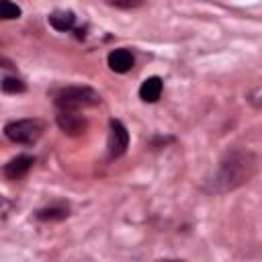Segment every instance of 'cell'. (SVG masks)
<instances>
[{
    "label": "cell",
    "instance_id": "1",
    "mask_svg": "<svg viewBox=\"0 0 262 262\" xmlns=\"http://www.w3.org/2000/svg\"><path fill=\"white\" fill-rule=\"evenodd\" d=\"M258 166H260L258 156L254 151L244 149V147H233L221 156L215 174L205 184V190L211 194L231 192L244 186L246 182H250L254 174L258 172Z\"/></svg>",
    "mask_w": 262,
    "mask_h": 262
},
{
    "label": "cell",
    "instance_id": "2",
    "mask_svg": "<svg viewBox=\"0 0 262 262\" xmlns=\"http://www.w3.org/2000/svg\"><path fill=\"white\" fill-rule=\"evenodd\" d=\"M100 102V94L90 86H66L55 94V106L68 111H82L88 106H96Z\"/></svg>",
    "mask_w": 262,
    "mask_h": 262
},
{
    "label": "cell",
    "instance_id": "3",
    "mask_svg": "<svg viewBox=\"0 0 262 262\" xmlns=\"http://www.w3.org/2000/svg\"><path fill=\"white\" fill-rule=\"evenodd\" d=\"M43 121L39 119H18V121H10L4 127V135L12 141V143H20V145H33L41 135H43Z\"/></svg>",
    "mask_w": 262,
    "mask_h": 262
},
{
    "label": "cell",
    "instance_id": "4",
    "mask_svg": "<svg viewBox=\"0 0 262 262\" xmlns=\"http://www.w3.org/2000/svg\"><path fill=\"white\" fill-rule=\"evenodd\" d=\"M129 147V131L119 119H111L108 123V156L121 158Z\"/></svg>",
    "mask_w": 262,
    "mask_h": 262
},
{
    "label": "cell",
    "instance_id": "5",
    "mask_svg": "<svg viewBox=\"0 0 262 262\" xmlns=\"http://www.w3.org/2000/svg\"><path fill=\"white\" fill-rule=\"evenodd\" d=\"M57 125L59 129L70 135V137H78L86 131L88 121L84 115H80V111H68V108H57Z\"/></svg>",
    "mask_w": 262,
    "mask_h": 262
},
{
    "label": "cell",
    "instance_id": "6",
    "mask_svg": "<svg viewBox=\"0 0 262 262\" xmlns=\"http://www.w3.org/2000/svg\"><path fill=\"white\" fill-rule=\"evenodd\" d=\"M33 164H35V158L33 156H16V158H12L6 166H4V176L8 178V180H20V178H25L27 174H29V170L33 168Z\"/></svg>",
    "mask_w": 262,
    "mask_h": 262
},
{
    "label": "cell",
    "instance_id": "7",
    "mask_svg": "<svg viewBox=\"0 0 262 262\" xmlns=\"http://www.w3.org/2000/svg\"><path fill=\"white\" fill-rule=\"evenodd\" d=\"M106 61H108V68H111L113 72L125 74V72H129V70L133 68V61H135V59H133V53H131L129 49L121 47V49H113V51L108 53Z\"/></svg>",
    "mask_w": 262,
    "mask_h": 262
},
{
    "label": "cell",
    "instance_id": "8",
    "mask_svg": "<svg viewBox=\"0 0 262 262\" xmlns=\"http://www.w3.org/2000/svg\"><path fill=\"white\" fill-rule=\"evenodd\" d=\"M162 88H164V82L162 78L158 76H151V78H145L139 86V98L143 102H156L162 94Z\"/></svg>",
    "mask_w": 262,
    "mask_h": 262
},
{
    "label": "cell",
    "instance_id": "9",
    "mask_svg": "<svg viewBox=\"0 0 262 262\" xmlns=\"http://www.w3.org/2000/svg\"><path fill=\"white\" fill-rule=\"evenodd\" d=\"M47 20L55 31H70L76 25V14L72 10H55L47 16Z\"/></svg>",
    "mask_w": 262,
    "mask_h": 262
},
{
    "label": "cell",
    "instance_id": "10",
    "mask_svg": "<svg viewBox=\"0 0 262 262\" xmlns=\"http://www.w3.org/2000/svg\"><path fill=\"white\" fill-rule=\"evenodd\" d=\"M66 217H68V207L63 205H51V207H43L37 211L39 221H61Z\"/></svg>",
    "mask_w": 262,
    "mask_h": 262
},
{
    "label": "cell",
    "instance_id": "11",
    "mask_svg": "<svg viewBox=\"0 0 262 262\" xmlns=\"http://www.w3.org/2000/svg\"><path fill=\"white\" fill-rule=\"evenodd\" d=\"M2 90L6 94H18V92H25L27 86L20 78H14V76H4L2 78Z\"/></svg>",
    "mask_w": 262,
    "mask_h": 262
},
{
    "label": "cell",
    "instance_id": "12",
    "mask_svg": "<svg viewBox=\"0 0 262 262\" xmlns=\"http://www.w3.org/2000/svg\"><path fill=\"white\" fill-rule=\"evenodd\" d=\"M0 16L4 20H12V18H18L20 16V8L10 2V0H0Z\"/></svg>",
    "mask_w": 262,
    "mask_h": 262
},
{
    "label": "cell",
    "instance_id": "13",
    "mask_svg": "<svg viewBox=\"0 0 262 262\" xmlns=\"http://www.w3.org/2000/svg\"><path fill=\"white\" fill-rule=\"evenodd\" d=\"M145 0H106V4L117 6V8H137L141 6Z\"/></svg>",
    "mask_w": 262,
    "mask_h": 262
}]
</instances>
